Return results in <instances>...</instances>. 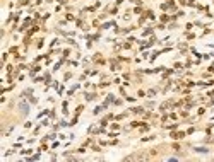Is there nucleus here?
Segmentation results:
<instances>
[{"mask_svg": "<svg viewBox=\"0 0 214 162\" xmlns=\"http://www.w3.org/2000/svg\"><path fill=\"white\" fill-rule=\"evenodd\" d=\"M125 160H147V155L142 152H136V153H132V155H127Z\"/></svg>", "mask_w": 214, "mask_h": 162, "instance_id": "1", "label": "nucleus"}]
</instances>
